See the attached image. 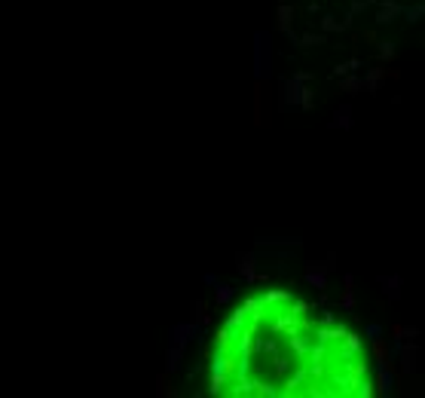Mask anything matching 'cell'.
<instances>
[{
	"label": "cell",
	"instance_id": "1",
	"mask_svg": "<svg viewBox=\"0 0 425 398\" xmlns=\"http://www.w3.org/2000/svg\"><path fill=\"white\" fill-rule=\"evenodd\" d=\"M211 395L370 398L376 374L355 331L291 291H260L220 325Z\"/></svg>",
	"mask_w": 425,
	"mask_h": 398
}]
</instances>
